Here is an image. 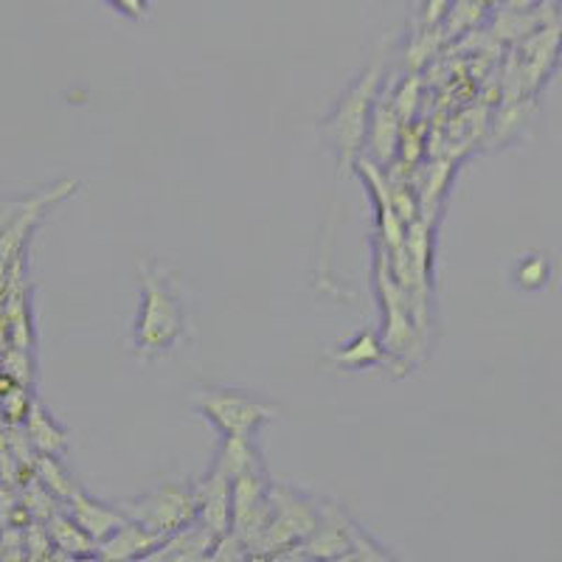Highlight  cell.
<instances>
[{
	"instance_id": "6da1fadb",
	"label": "cell",
	"mask_w": 562,
	"mask_h": 562,
	"mask_svg": "<svg viewBox=\"0 0 562 562\" xmlns=\"http://www.w3.org/2000/svg\"><path fill=\"white\" fill-rule=\"evenodd\" d=\"M138 276L144 295H140V313L135 324V346L140 358H155L172 349L175 340L183 335L186 315L178 293L158 265L144 262Z\"/></svg>"
},
{
	"instance_id": "7a4b0ae2",
	"label": "cell",
	"mask_w": 562,
	"mask_h": 562,
	"mask_svg": "<svg viewBox=\"0 0 562 562\" xmlns=\"http://www.w3.org/2000/svg\"><path fill=\"white\" fill-rule=\"evenodd\" d=\"M321 520V504L310 501L307 495L290 490V486H273L270 490V509L265 520L262 535L256 537L250 557H281L299 549L315 531Z\"/></svg>"
},
{
	"instance_id": "3957f363",
	"label": "cell",
	"mask_w": 562,
	"mask_h": 562,
	"mask_svg": "<svg viewBox=\"0 0 562 562\" xmlns=\"http://www.w3.org/2000/svg\"><path fill=\"white\" fill-rule=\"evenodd\" d=\"M198 408L205 419L214 425L223 436H243L250 439L265 422L279 414L273 403L262 396L245 394V391L231 389H205L198 396Z\"/></svg>"
},
{
	"instance_id": "277c9868",
	"label": "cell",
	"mask_w": 562,
	"mask_h": 562,
	"mask_svg": "<svg viewBox=\"0 0 562 562\" xmlns=\"http://www.w3.org/2000/svg\"><path fill=\"white\" fill-rule=\"evenodd\" d=\"M122 509L130 520H138L147 529L158 531L160 537H169L172 531L183 529V526L200 518L194 486L183 484H164L160 490L147 492V495H140L135 501H127Z\"/></svg>"
},
{
	"instance_id": "5b68a950",
	"label": "cell",
	"mask_w": 562,
	"mask_h": 562,
	"mask_svg": "<svg viewBox=\"0 0 562 562\" xmlns=\"http://www.w3.org/2000/svg\"><path fill=\"white\" fill-rule=\"evenodd\" d=\"M380 68H371L369 74L360 77V82L340 99L338 110L329 119V133H333L335 147H338L340 160L351 164V158L363 147L366 133H369V110L374 97H378Z\"/></svg>"
},
{
	"instance_id": "8992f818",
	"label": "cell",
	"mask_w": 562,
	"mask_h": 562,
	"mask_svg": "<svg viewBox=\"0 0 562 562\" xmlns=\"http://www.w3.org/2000/svg\"><path fill=\"white\" fill-rule=\"evenodd\" d=\"M351 549V520L335 504L321 506V520L313 535L288 551L281 560H346Z\"/></svg>"
},
{
	"instance_id": "52a82bcc",
	"label": "cell",
	"mask_w": 562,
	"mask_h": 562,
	"mask_svg": "<svg viewBox=\"0 0 562 562\" xmlns=\"http://www.w3.org/2000/svg\"><path fill=\"white\" fill-rule=\"evenodd\" d=\"M220 537L203 524V520H192L183 529L172 531L169 537H164V543L147 557L149 562H198V560H211L214 554V546H217Z\"/></svg>"
},
{
	"instance_id": "ba28073f",
	"label": "cell",
	"mask_w": 562,
	"mask_h": 562,
	"mask_svg": "<svg viewBox=\"0 0 562 562\" xmlns=\"http://www.w3.org/2000/svg\"><path fill=\"white\" fill-rule=\"evenodd\" d=\"M200 506V520L209 526L217 537L231 531V501H234V481L225 473H220L217 467H211V473L194 486Z\"/></svg>"
},
{
	"instance_id": "9c48e42d",
	"label": "cell",
	"mask_w": 562,
	"mask_h": 562,
	"mask_svg": "<svg viewBox=\"0 0 562 562\" xmlns=\"http://www.w3.org/2000/svg\"><path fill=\"white\" fill-rule=\"evenodd\" d=\"M164 543V537L158 531L147 529L138 520H124L108 540L97 546V560L110 562H127V560H147L158 546Z\"/></svg>"
},
{
	"instance_id": "30bf717a",
	"label": "cell",
	"mask_w": 562,
	"mask_h": 562,
	"mask_svg": "<svg viewBox=\"0 0 562 562\" xmlns=\"http://www.w3.org/2000/svg\"><path fill=\"white\" fill-rule=\"evenodd\" d=\"M68 515L70 520L79 526V529L85 531V535L93 540V543H102V540H108L110 535H113L119 526L127 520V515H124V509L119 506V509H113V506L108 504H99V501L88 498V495H82V492H77V495H70L68 498Z\"/></svg>"
},
{
	"instance_id": "8fae6325",
	"label": "cell",
	"mask_w": 562,
	"mask_h": 562,
	"mask_svg": "<svg viewBox=\"0 0 562 562\" xmlns=\"http://www.w3.org/2000/svg\"><path fill=\"white\" fill-rule=\"evenodd\" d=\"M214 467L234 481L237 475L248 473V470H259L265 464L259 450L254 448V441L243 439V436H225L223 448H220L217 459H214Z\"/></svg>"
},
{
	"instance_id": "7c38bea8",
	"label": "cell",
	"mask_w": 562,
	"mask_h": 562,
	"mask_svg": "<svg viewBox=\"0 0 562 562\" xmlns=\"http://www.w3.org/2000/svg\"><path fill=\"white\" fill-rule=\"evenodd\" d=\"M48 535H52L54 549L65 551V557H97V543L70 520V515L54 512L48 518Z\"/></svg>"
},
{
	"instance_id": "4fadbf2b",
	"label": "cell",
	"mask_w": 562,
	"mask_h": 562,
	"mask_svg": "<svg viewBox=\"0 0 562 562\" xmlns=\"http://www.w3.org/2000/svg\"><path fill=\"white\" fill-rule=\"evenodd\" d=\"M333 358L335 363L349 366V369H369V366H374L383 358V344H380V338L374 333H360L349 346L335 351Z\"/></svg>"
},
{
	"instance_id": "5bb4252c",
	"label": "cell",
	"mask_w": 562,
	"mask_h": 562,
	"mask_svg": "<svg viewBox=\"0 0 562 562\" xmlns=\"http://www.w3.org/2000/svg\"><path fill=\"white\" fill-rule=\"evenodd\" d=\"M29 436H32V441L43 450V453H54V450H59L65 445L63 434L54 428V422L43 414L40 405H34V408L29 411Z\"/></svg>"
},
{
	"instance_id": "9a60e30c",
	"label": "cell",
	"mask_w": 562,
	"mask_h": 562,
	"mask_svg": "<svg viewBox=\"0 0 562 562\" xmlns=\"http://www.w3.org/2000/svg\"><path fill=\"white\" fill-rule=\"evenodd\" d=\"M37 470H40V479L45 481V490L48 492H54V495H57V498H63V501H68L70 495H77V486L70 484V479L68 475H65V470L63 467L57 464V461L52 459V456L45 453L43 459H40V464H37Z\"/></svg>"
},
{
	"instance_id": "2e32d148",
	"label": "cell",
	"mask_w": 562,
	"mask_h": 562,
	"mask_svg": "<svg viewBox=\"0 0 562 562\" xmlns=\"http://www.w3.org/2000/svg\"><path fill=\"white\" fill-rule=\"evenodd\" d=\"M346 560H394V557L383 546L374 543L358 524H351V549Z\"/></svg>"
},
{
	"instance_id": "e0dca14e",
	"label": "cell",
	"mask_w": 562,
	"mask_h": 562,
	"mask_svg": "<svg viewBox=\"0 0 562 562\" xmlns=\"http://www.w3.org/2000/svg\"><path fill=\"white\" fill-rule=\"evenodd\" d=\"M515 279H518L520 288H526V290L540 288V284L549 279V265H546L540 256H529V259H524V262L518 265V273H515Z\"/></svg>"
},
{
	"instance_id": "ac0fdd59",
	"label": "cell",
	"mask_w": 562,
	"mask_h": 562,
	"mask_svg": "<svg viewBox=\"0 0 562 562\" xmlns=\"http://www.w3.org/2000/svg\"><path fill=\"white\" fill-rule=\"evenodd\" d=\"M453 0H425V9H422V23L428 29H434L445 14L450 12Z\"/></svg>"
},
{
	"instance_id": "d6986e66",
	"label": "cell",
	"mask_w": 562,
	"mask_h": 562,
	"mask_svg": "<svg viewBox=\"0 0 562 562\" xmlns=\"http://www.w3.org/2000/svg\"><path fill=\"white\" fill-rule=\"evenodd\" d=\"M108 3L115 9V12L124 14V18L130 20H144L149 9L147 0H108Z\"/></svg>"
},
{
	"instance_id": "ffe728a7",
	"label": "cell",
	"mask_w": 562,
	"mask_h": 562,
	"mask_svg": "<svg viewBox=\"0 0 562 562\" xmlns=\"http://www.w3.org/2000/svg\"><path fill=\"white\" fill-rule=\"evenodd\" d=\"M560 18H562V3H560Z\"/></svg>"
}]
</instances>
